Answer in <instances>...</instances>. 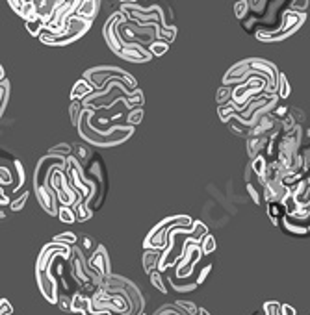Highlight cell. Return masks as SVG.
<instances>
[{"label":"cell","instance_id":"1","mask_svg":"<svg viewBox=\"0 0 310 315\" xmlns=\"http://www.w3.org/2000/svg\"><path fill=\"white\" fill-rule=\"evenodd\" d=\"M69 163V158H64V156H54L46 152L35 165L34 171V191H35V199L39 202V206L45 210L48 215H56L60 213V201H58V195L54 191V183H52V172L58 165H67Z\"/></svg>","mask_w":310,"mask_h":315},{"label":"cell","instance_id":"2","mask_svg":"<svg viewBox=\"0 0 310 315\" xmlns=\"http://www.w3.org/2000/svg\"><path fill=\"white\" fill-rule=\"evenodd\" d=\"M193 224H195V221H193L190 215H173V217H166L147 234V237L143 239V248H152V250L164 252L167 248V245H169V234H171V230L193 228Z\"/></svg>","mask_w":310,"mask_h":315},{"label":"cell","instance_id":"3","mask_svg":"<svg viewBox=\"0 0 310 315\" xmlns=\"http://www.w3.org/2000/svg\"><path fill=\"white\" fill-rule=\"evenodd\" d=\"M82 78H86V80L95 87V91H100L110 80H121L128 89H132V91L138 89V82H136V78H134L130 73L119 69V67H112V65L91 67V69H87L86 73H84Z\"/></svg>","mask_w":310,"mask_h":315},{"label":"cell","instance_id":"4","mask_svg":"<svg viewBox=\"0 0 310 315\" xmlns=\"http://www.w3.org/2000/svg\"><path fill=\"white\" fill-rule=\"evenodd\" d=\"M91 23L93 21H87V19H84V17L73 15L60 34H50V32H45V30H43V34L39 35V41L50 46L71 45V43H75L76 39H80L82 35L91 28Z\"/></svg>","mask_w":310,"mask_h":315},{"label":"cell","instance_id":"5","mask_svg":"<svg viewBox=\"0 0 310 315\" xmlns=\"http://www.w3.org/2000/svg\"><path fill=\"white\" fill-rule=\"evenodd\" d=\"M0 185L4 191L10 193H21L24 185V167L23 163L13 158L12 154H6V150H2V163H0Z\"/></svg>","mask_w":310,"mask_h":315},{"label":"cell","instance_id":"6","mask_svg":"<svg viewBox=\"0 0 310 315\" xmlns=\"http://www.w3.org/2000/svg\"><path fill=\"white\" fill-rule=\"evenodd\" d=\"M306 21V13L303 12H293V10H288L282 17L281 28L275 30V32H256L254 37L262 43H279V41L288 39L290 35H293Z\"/></svg>","mask_w":310,"mask_h":315},{"label":"cell","instance_id":"7","mask_svg":"<svg viewBox=\"0 0 310 315\" xmlns=\"http://www.w3.org/2000/svg\"><path fill=\"white\" fill-rule=\"evenodd\" d=\"M86 174L95 182V185H97V189H98L97 199H95V201L91 202V206H89L93 210V213H95L97 210H100V206H102L104 201H106V195H108V171H106L102 156L98 154V152H93L91 160H89V163H87V167H86Z\"/></svg>","mask_w":310,"mask_h":315},{"label":"cell","instance_id":"8","mask_svg":"<svg viewBox=\"0 0 310 315\" xmlns=\"http://www.w3.org/2000/svg\"><path fill=\"white\" fill-rule=\"evenodd\" d=\"M202 256H204V252H202L201 241L191 239L186 245L182 258L178 260V264L173 267V275L177 276L178 280H191V276L195 273V265L199 264V260Z\"/></svg>","mask_w":310,"mask_h":315},{"label":"cell","instance_id":"9","mask_svg":"<svg viewBox=\"0 0 310 315\" xmlns=\"http://www.w3.org/2000/svg\"><path fill=\"white\" fill-rule=\"evenodd\" d=\"M87 264H89V269L95 271L97 275H100L102 278H108L112 275V262H110L108 250L106 246L98 243L95 252L87 258Z\"/></svg>","mask_w":310,"mask_h":315},{"label":"cell","instance_id":"10","mask_svg":"<svg viewBox=\"0 0 310 315\" xmlns=\"http://www.w3.org/2000/svg\"><path fill=\"white\" fill-rule=\"evenodd\" d=\"M271 139L273 138H266V136H249V138L245 139L247 156H249V160H254L256 156L266 152L271 143Z\"/></svg>","mask_w":310,"mask_h":315},{"label":"cell","instance_id":"11","mask_svg":"<svg viewBox=\"0 0 310 315\" xmlns=\"http://www.w3.org/2000/svg\"><path fill=\"white\" fill-rule=\"evenodd\" d=\"M160 262H162V250H152V248H143L141 254V265L147 275L160 271Z\"/></svg>","mask_w":310,"mask_h":315},{"label":"cell","instance_id":"12","mask_svg":"<svg viewBox=\"0 0 310 315\" xmlns=\"http://www.w3.org/2000/svg\"><path fill=\"white\" fill-rule=\"evenodd\" d=\"M93 152H95V150H93L91 145L86 143V141H76V143H73V158L80 161L84 167H87Z\"/></svg>","mask_w":310,"mask_h":315},{"label":"cell","instance_id":"13","mask_svg":"<svg viewBox=\"0 0 310 315\" xmlns=\"http://www.w3.org/2000/svg\"><path fill=\"white\" fill-rule=\"evenodd\" d=\"M93 93H95V87H93L86 78H80V80L75 84L73 91H71V100H82V102H84L87 97H91Z\"/></svg>","mask_w":310,"mask_h":315},{"label":"cell","instance_id":"14","mask_svg":"<svg viewBox=\"0 0 310 315\" xmlns=\"http://www.w3.org/2000/svg\"><path fill=\"white\" fill-rule=\"evenodd\" d=\"M266 206H268V215H270L271 223L275 224V226H281V221L284 219V215H286L284 202H268Z\"/></svg>","mask_w":310,"mask_h":315},{"label":"cell","instance_id":"15","mask_svg":"<svg viewBox=\"0 0 310 315\" xmlns=\"http://www.w3.org/2000/svg\"><path fill=\"white\" fill-rule=\"evenodd\" d=\"M245 189H247V195L251 197V201H253L254 206H260V204H264L266 199H264V189L256 185V183H245Z\"/></svg>","mask_w":310,"mask_h":315},{"label":"cell","instance_id":"16","mask_svg":"<svg viewBox=\"0 0 310 315\" xmlns=\"http://www.w3.org/2000/svg\"><path fill=\"white\" fill-rule=\"evenodd\" d=\"M84 109H86V106H84V102L82 100H71L69 104V117H71V124L78 126V122H80V117L82 113H84Z\"/></svg>","mask_w":310,"mask_h":315},{"label":"cell","instance_id":"17","mask_svg":"<svg viewBox=\"0 0 310 315\" xmlns=\"http://www.w3.org/2000/svg\"><path fill=\"white\" fill-rule=\"evenodd\" d=\"M24 26H26V30L30 32V35L39 37V35L43 34V30H45L46 23L41 17H32V19H28V21H24Z\"/></svg>","mask_w":310,"mask_h":315},{"label":"cell","instance_id":"18","mask_svg":"<svg viewBox=\"0 0 310 315\" xmlns=\"http://www.w3.org/2000/svg\"><path fill=\"white\" fill-rule=\"evenodd\" d=\"M149 280H150V284H152V287H156L162 295H167V293H169V289H167L166 275H164L162 271H154V273H150Z\"/></svg>","mask_w":310,"mask_h":315},{"label":"cell","instance_id":"19","mask_svg":"<svg viewBox=\"0 0 310 315\" xmlns=\"http://www.w3.org/2000/svg\"><path fill=\"white\" fill-rule=\"evenodd\" d=\"M299 163H301V171L304 174H310V143L303 145L299 150Z\"/></svg>","mask_w":310,"mask_h":315},{"label":"cell","instance_id":"20","mask_svg":"<svg viewBox=\"0 0 310 315\" xmlns=\"http://www.w3.org/2000/svg\"><path fill=\"white\" fill-rule=\"evenodd\" d=\"M8 100H10V80L0 82V113L4 115L8 108Z\"/></svg>","mask_w":310,"mask_h":315},{"label":"cell","instance_id":"21","mask_svg":"<svg viewBox=\"0 0 310 315\" xmlns=\"http://www.w3.org/2000/svg\"><path fill=\"white\" fill-rule=\"evenodd\" d=\"M232 89L234 87H229V86H221L216 93V102L218 106H225V104H229L232 100Z\"/></svg>","mask_w":310,"mask_h":315},{"label":"cell","instance_id":"22","mask_svg":"<svg viewBox=\"0 0 310 315\" xmlns=\"http://www.w3.org/2000/svg\"><path fill=\"white\" fill-rule=\"evenodd\" d=\"M58 217H60V221L65 224H73L78 221V219H76V213H75V208H71V206H60Z\"/></svg>","mask_w":310,"mask_h":315},{"label":"cell","instance_id":"23","mask_svg":"<svg viewBox=\"0 0 310 315\" xmlns=\"http://www.w3.org/2000/svg\"><path fill=\"white\" fill-rule=\"evenodd\" d=\"M48 154L71 158V156H73V143H60V145H56V147H50V149H48Z\"/></svg>","mask_w":310,"mask_h":315},{"label":"cell","instance_id":"24","mask_svg":"<svg viewBox=\"0 0 310 315\" xmlns=\"http://www.w3.org/2000/svg\"><path fill=\"white\" fill-rule=\"evenodd\" d=\"M152 315H188L184 309H180L177 306V304H164V306H160V308L156 309Z\"/></svg>","mask_w":310,"mask_h":315},{"label":"cell","instance_id":"25","mask_svg":"<svg viewBox=\"0 0 310 315\" xmlns=\"http://www.w3.org/2000/svg\"><path fill=\"white\" fill-rule=\"evenodd\" d=\"M290 91H292V87H290V82H288V78L281 73V76H279V86H277V95L281 97V100H284V98L290 97Z\"/></svg>","mask_w":310,"mask_h":315},{"label":"cell","instance_id":"26","mask_svg":"<svg viewBox=\"0 0 310 315\" xmlns=\"http://www.w3.org/2000/svg\"><path fill=\"white\" fill-rule=\"evenodd\" d=\"M169 45H171V43H167V41H164V39H158L149 46V50L152 52V56L154 57H160L169 50Z\"/></svg>","mask_w":310,"mask_h":315},{"label":"cell","instance_id":"27","mask_svg":"<svg viewBox=\"0 0 310 315\" xmlns=\"http://www.w3.org/2000/svg\"><path fill=\"white\" fill-rule=\"evenodd\" d=\"M234 13L236 17L240 19V21H243V19L251 13V6H249V0H238L234 4Z\"/></svg>","mask_w":310,"mask_h":315},{"label":"cell","instance_id":"28","mask_svg":"<svg viewBox=\"0 0 310 315\" xmlns=\"http://www.w3.org/2000/svg\"><path fill=\"white\" fill-rule=\"evenodd\" d=\"M141 120H143V108L128 109V111H127V124L138 126Z\"/></svg>","mask_w":310,"mask_h":315},{"label":"cell","instance_id":"29","mask_svg":"<svg viewBox=\"0 0 310 315\" xmlns=\"http://www.w3.org/2000/svg\"><path fill=\"white\" fill-rule=\"evenodd\" d=\"M201 246H202V252H204V256H208V254L216 252V248H218L216 237H214L212 234H206V235H204V239L201 241Z\"/></svg>","mask_w":310,"mask_h":315},{"label":"cell","instance_id":"30","mask_svg":"<svg viewBox=\"0 0 310 315\" xmlns=\"http://www.w3.org/2000/svg\"><path fill=\"white\" fill-rule=\"evenodd\" d=\"M52 241H58V243H67V245H76V243H78V235H76L75 232H64V234L54 235Z\"/></svg>","mask_w":310,"mask_h":315},{"label":"cell","instance_id":"31","mask_svg":"<svg viewBox=\"0 0 310 315\" xmlns=\"http://www.w3.org/2000/svg\"><path fill=\"white\" fill-rule=\"evenodd\" d=\"M26 201H28V191H24V189H23V193H19V195L12 201L10 208H12L13 212H19V210H23V208H24Z\"/></svg>","mask_w":310,"mask_h":315},{"label":"cell","instance_id":"32","mask_svg":"<svg viewBox=\"0 0 310 315\" xmlns=\"http://www.w3.org/2000/svg\"><path fill=\"white\" fill-rule=\"evenodd\" d=\"M180 309H184L188 315H197L199 313V306L195 302H190V300H177L175 302Z\"/></svg>","mask_w":310,"mask_h":315},{"label":"cell","instance_id":"33","mask_svg":"<svg viewBox=\"0 0 310 315\" xmlns=\"http://www.w3.org/2000/svg\"><path fill=\"white\" fill-rule=\"evenodd\" d=\"M98 243H95V241L91 239V235H82V245H78L84 252H95V248H97Z\"/></svg>","mask_w":310,"mask_h":315},{"label":"cell","instance_id":"34","mask_svg":"<svg viewBox=\"0 0 310 315\" xmlns=\"http://www.w3.org/2000/svg\"><path fill=\"white\" fill-rule=\"evenodd\" d=\"M306 8H308V0H292V4H290V10L293 12L306 13Z\"/></svg>","mask_w":310,"mask_h":315},{"label":"cell","instance_id":"35","mask_svg":"<svg viewBox=\"0 0 310 315\" xmlns=\"http://www.w3.org/2000/svg\"><path fill=\"white\" fill-rule=\"evenodd\" d=\"M210 271H212V264H206V265H204V267H202V269H201V273L197 275V284H199V286H201L202 282L206 280V276L210 275Z\"/></svg>","mask_w":310,"mask_h":315},{"label":"cell","instance_id":"36","mask_svg":"<svg viewBox=\"0 0 310 315\" xmlns=\"http://www.w3.org/2000/svg\"><path fill=\"white\" fill-rule=\"evenodd\" d=\"M0 315H13L12 304L8 302L6 298H2V300H0Z\"/></svg>","mask_w":310,"mask_h":315},{"label":"cell","instance_id":"37","mask_svg":"<svg viewBox=\"0 0 310 315\" xmlns=\"http://www.w3.org/2000/svg\"><path fill=\"white\" fill-rule=\"evenodd\" d=\"M282 315H297V311L290 304H282Z\"/></svg>","mask_w":310,"mask_h":315},{"label":"cell","instance_id":"38","mask_svg":"<svg viewBox=\"0 0 310 315\" xmlns=\"http://www.w3.org/2000/svg\"><path fill=\"white\" fill-rule=\"evenodd\" d=\"M82 315H114V313H93L91 309H87V311H84Z\"/></svg>","mask_w":310,"mask_h":315},{"label":"cell","instance_id":"39","mask_svg":"<svg viewBox=\"0 0 310 315\" xmlns=\"http://www.w3.org/2000/svg\"><path fill=\"white\" fill-rule=\"evenodd\" d=\"M117 2H121V4H136L138 0H117Z\"/></svg>","mask_w":310,"mask_h":315},{"label":"cell","instance_id":"40","mask_svg":"<svg viewBox=\"0 0 310 315\" xmlns=\"http://www.w3.org/2000/svg\"><path fill=\"white\" fill-rule=\"evenodd\" d=\"M304 139H310V124L306 126V132H304Z\"/></svg>","mask_w":310,"mask_h":315},{"label":"cell","instance_id":"41","mask_svg":"<svg viewBox=\"0 0 310 315\" xmlns=\"http://www.w3.org/2000/svg\"><path fill=\"white\" fill-rule=\"evenodd\" d=\"M197 315H210V313H208L204 308H199V313H197Z\"/></svg>","mask_w":310,"mask_h":315},{"label":"cell","instance_id":"42","mask_svg":"<svg viewBox=\"0 0 310 315\" xmlns=\"http://www.w3.org/2000/svg\"><path fill=\"white\" fill-rule=\"evenodd\" d=\"M141 315H145V311H143V313H141Z\"/></svg>","mask_w":310,"mask_h":315}]
</instances>
